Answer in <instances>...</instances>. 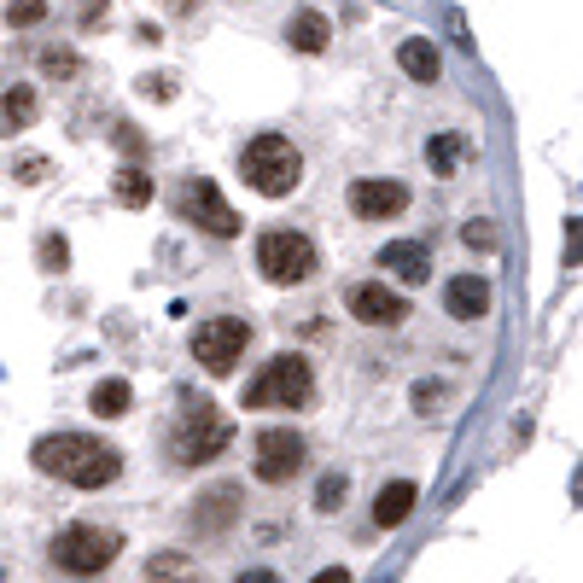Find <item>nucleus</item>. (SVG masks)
I'll return each mask as SVG.
<instances>
[{
	"instance_id": "nucleus-33",
	"label": "nucleus",
	"mask_w": 583,
	"mask_h": 583,
	"mask_svg": "<svg viewBox=\"0 0 583 583\" xmlns=\"http://www.w3.org/2000/svg\"><path fill=\"white\" fill-rule=\"evenodd\" d=\"M309 583H350V572H344V566H327V572H315Z\"/></svg>"
},
{
	"instance_id": "nucleus-17",
	"label": "nucleus",
	"mask_w": 583,
	"mask_h": 583,
	"mask_svg": "<svg viewBox=\"0 0 583 583\" xmlns=\"http://www.w3.org/2000/svg\"><path fill=\"white\" fill-rule=\"evenodd\" d=\"M234 514H240V490H234V484H216L205 502H199L193 525H199V531H222V525H234Z\"/></svg>"
},
{
	"instance_id": "nucleus-6",
	"label": "nucleus",
	"mask_w": 583,
	"mask_h": 583,
	"mask_svg": "<svg viewBox=\"0 0 583 583\" xmlns=\"http://www.w3.org/2000/svg\"><path fill=\"white\" fill-rule=\"evenodd\" d=\"M175 210H181V222L205 228V234H216V240H234V234H240V216H234V205L216 193L210 175H187L181 193H175Z\"/></svg>"
},
{
	"instance_id": "nucleus-34",
	"label": "nucleus",
	"mask_w": 583,
	"mask_h": 583,
	"mask_svg": "<svg viewBox=\"0 0 583 583\" xmlns=\"http://www.w3.org/2000/svg\"><path fill=\"white\" fill-rule=\"evenodd\" d=\"M234 583H280V578H275V572H240Z\"/></svg>"
},
{
	"instance_id": "nucleus-7",
	"label": "nucleus",
	"mask_w": 583,
	"mask_h": 583,
	"mask_svg": "<svg viewBox=\"0 0 583 583\" xmlns=\"http://www.w3.org/2000/svg\"><path fill=\"white\" fill-rule=\"evenodd\" d=\"M257 269H263V280H275V286H298V280L315 275V245L304 234H292V228H269L257 240Z\"/></svg>"
},
{
	"instance_id": "nucleus-22",
	"label": "nucleus",
	"mask_w": 583,
	"mask_h": 583,
	"mask_svg": "<svg viewBox=\"0 0 583 583\" xmlns=\"http://www.w3.org/2000/svg\"><path fill=\"white\" fill-rule=\"evenodd\" d=\"M344 490H350L344 473H321V484H315V508H321V514H333V508L344 502Z\"/></svg>"
},
{
	"instance_id": "nucleus-35",
	"label": "nucleus",
	"mask_w": 583,
	"mask_h": 583,
	"mask_svg": "<svg viewBox=\"0 0 583 583\" xmlns=\"http://www.w3.org/2000/svg\"><path fill=\"white\" fill-rule=\"evenodd\" d=\"M170 6H175V12H187V6H193V0H170Z\"/></svg>"
},
{
	"instance_id": "nucleus-12",
	"label": "nucleus",
	"mask_w": 583,
	"mask_h": 583,
	"mask_svg": "<svg viewBox=\"0 0 583 583\" xmlns=\"http://www.w3.org/2000/svg\"><path fill=\"white\" fill-rule=\"evenodd\" d=\"M379 269H391L403 286H420V280L432 275V251H426L420 240H391L385 251H379Z\"/></svg>"
},
{
	"instance_id": "nucleus-24",
	"label": "nucleus",
	"mask_w": 583,
	"mask_h": 583,
	"mask_svg": "<svg viewBox=\"0 0 583 583\" xmlns=\"http://www.w3.org/2000/svg\"><path fill=\"white\" fill-rule=\"evenodd\" d=\"M47 18V0H12V30H35Z\"/></svg>"
},
{
	"instance_id": "nucleus-9",
	"label": "nucleus",
	"mask_w": 583,
	"mask_h": 583,
	"mask_svg": "<svg viewBox=\"0 0 583 583\" xmlns=\"http://www.w3.org/2000/svg\"><path fill=\"white\" fill-rule=\"evenodd\" d=\"M304 438H298V432H292V426H263V432H257V461H251V467H257V479L263 484H292L298 479V473H304Z\"/></svg>"
},
{
	"instance_id": "nucleus-5",
	"label": "nucleus",
	"mask_w": 583,
	"mask_h": 583,
	"mask_svg": "<svg viewBox=\"0 0 583 583\" xmlns=\"http://www.w3.org/2000/svg\"><path fill=\"white\" fill-rule=\"evenodd\" d=\"M117 531H105V525H65L59 537H53V566H65L76 578H94L105 572L111 560H117Z\"/></svg>"
},
{
	"instance_id": "nucleus-16",
	"label": "nucleus",
	"mask_w": 583,
	"mask_h": 583,
	"mask_svg": "<svg viewBox=\"0 0 583 583\" xmlns=\"http://www.w3.org/2000/svg\"><path fill=\"white\" fill-rule=\"evenodd\" d=\"M467 152H473V140L467 135H432L426 140V164H432V175L438 181H449V175L467 164Z\"/></svg>"
},
{
	"instance_id": "nucleus-28",
	"label": "nucleus",
	"mask_w": 583,
	"mask_h": 583,
	"mask_svg": "<svg viewBox=\"0 0 583 583\" xmlns=\"http://www.w3.org/2000/svg\"><path fill=\"white\" fill-rule=\"evenodd\" d=\"M438 397H444V385H432V379H420V385H414V409H420V414H432Z\"/></svg>"
},
{
	"instance_id": "nucleus-20",
	"label": "nucleus",
	"mask_w": 583,
	"mask_h": 583,
	"mask_svg": "<svg viewBox=\"0 0 583 583\" xmlns=\"http://www.w3.org/2000/svg\"><path fill=\"white\" fill-rule=\"evenodd\" d=\"M129 403H135V391H129V379H100V385H94V414H105V420H117V414H129Z\"/></svg>"
},
{
	"instance_id": "nucleus-30",
	"label": "nucleus",
	"mask_w": 583,
	"mask_h": 583,
	"mask_svg": "<svg viewBox=\"0 0 583 583\" xmlns=\"http://www.w3.org/2000/svg\"><path fill=\"white\" fill-rule=\"evenodd\" d=\"M140 94H152V100H170L175 88H170V76H146V82H140Z\"/></svg>"
},
{
	"instance_id": "nucleus-21",
	"label": "nucleus",
	"mask_w": 583,
	"mask_h": 583,
	"mask_svg": "<svg viewBox=\"0 0 583 583\" xmlns=\"http://www.w3.org/2000/svg\"><path fill=\"white\" fill-rule=\"evenodd\" d=\"M0 123H6V135H12V129H30L35 123V88H12V94L0 100Z\"/></svg>"
},
{
	"instance_id": "nucleus-31",
	"label": "nucleus",
	"mask_w": 583,
	"mask_h": 583,
	"mask_svg": "<svg viewBox=\"0 0 583 583\" xmlns=\"http://www.w3.org/2000/svg\"><path fill=\"white\" fill-rule=\"evenodd\" d=\"M18 181H47V158H24L18 164Z\"/></svg>"
},
{
	"instance_id": "nucleus-29",
	"label": "nucleus",
	"mask_w": 583,
	"mask_h": 583,
	"mask_svg": "<svg viewBox=\"0 0 583 583\" xmlns=\"http://www.w3.org/2000/svg\"><path fill=\"white\" fill-rule=\"evenodd\" d=\"M158 578H187V560H181V554L158 560V566H152V583H158Z\"/></svg>"
},
{
	"instance_id": "nucleus-11",
	"label": "nucleus",
	"mask_w": 583,
	"mask_h": 583,
	"mask_svg": "<svg viewBox=\"0 0 583 583\" xmlns=\"http://www.w3.org/2000/svg\"><path fill=\"white\" fill-rule=\"evenodd\" d=\"M350 210H356L362 222H391V216L409 210V187H403V181H356V187H350Z\"/></svg>"
},
{
	"instance_id": "nucleus-19",
	"label": "nucleus",
	"mask_w": 583,
	"mask_h": 583,
	"mask_svg": "<svg viewBox=\"0 0 583 583\" xmlns=\"http://www.w3.org/2000/svg\"><path fill=\"white\" fill-rule=\"evenodd\" d=\"M111 193H117V205H129V210L152 205V175L140 170V164H123L117 181H111Z\"/></svg>"
},
{
	"instance_id": "nucleus-18",
	"label": "nucleus",
	"mask_w": 583,
	"mask_h": 583,
	"mask_svg": "<svg viewBox=\"0 0 583 583\" xmlns=\"http://www.w3.org/2000/svg\"><path fill=\"white\" fill-rule=\"evenodd\" d=\"M397 65L409 70L414 82H438V70H444V59H438V47H432V41H420V35H409V41L397 47Z\"/></svg>"
},
{
	"instance_id": "nucleus-3",
	"label": "nucleus",
	"mask_w": 583,
	"mask_h": 583,
	"mask_svg": "<svg viewBox=\"0 0 583 583\" xmlns=\"http://www.w3.org/2000/svg\"><path fill=\"white\" fill-rule=\"evenodd\" d=\"M234 444V420L216 409V403H187L181 420H175V455L187 461V467H199V461H216L222 449Z\"/></svg>"
},
{
	"instance_id": "nucleus-25",
	"label": "nucleus",
	"mask_w": 583,
	"mask_h": 583,
	"mask_svg": "<svg viewBox=\"0 0 583 583\" xmlns=\"http://www.w3.org/2000/svg\"><path fill=\"white\" fill-rule=\"evenodd\" d=\"M41 70H47V76H76V53H70V47H47V53H41Z\"/></svg>"
},
{
	"instance_id": "nucleus-27",
	"label": "nucleus",
	"mask_w": 583,
	"mask_h": 583,
	"mask_svg": "<svg viewBox=\"0 0 583 583\" xmlns=\"http://www.w3.org/2000/svg\"><path fill=\"white\" fill-rule=\"evenodd\" d=\"M117 146H123L129 158H140V152H146V135H140L135 123H117Z\"/></svg>"
},
{
	"instance_id": "nucleus-23",
	"label": "nucleus",
	"mask_w": 583,
	"mask_h": 583,
	"mask_svg": "<svg viewBox=\"0 0 583 583\" xmlns=\"http://www.w3.org/2000/svg\"><path fill=\"white\" fill-rule=\"evenodd\" d=\"M35 257H41V269H65V263H70V245L59 240V234H41Z\"/></svg>"
},
{
	"instance_id": "nucleus-2",
	"label": "nucleus",
	"mask_w": 583,
	"mask_h": 583,
	"mask_svg": "<svg viewBox=\"0 0 583 583\" xmlns=\"http://www.w3.org/2000/svg\"><path fill=\"white\" fill-rule=\"evenodd\" d=\"M240 175H245V187H257L263 199H286L304 181V152L286 135H257L240 152Z\"/></svg>"
},
{
	"instance_id": "nucleus-8",
	"label": "nucleus",
	"mask_w": 583,
	"mask_h": 583,
	"mask_svg": "<svg viewBox=\"0 0 583 583\" xmlns=\"http://www.w3.org/2000/svg\"><path fill=\"white\" fill-rule=\"evenodd\" d=\"M245 344H251V321H240V315H210V321L193 327V356L210 374H228L245 356Z\"/></svg>"
},
{
	"instance_id": "nucleus-14",
	"label": "nucleus",
	"mask_w": 583,
	"mask_h": 583,
	"mask_svg": "<svg viewBox=\"0 0 583 583\" xmlns=\"http://www.w3.org/2000/svg\"><path fill=\"white\" fill-rule=\"evenodd\" d=\"M444 304L455 321H479L484 309H490V286H484L479 275H455L449 280V292H444Z\"/></svg>"
},
{
	"instance_id": "nucleus-4",
	"label": "nucleus",
	"mask_w": 583,
	"mask_h": 583,
	"mask_svg": "<svg viewBox=\"0 0 583 583\" xmlns=\"http://www.w3.org/2000/svg\"><path fill=\"white\" fill-rule=\"evenodd\" d=\"M309 397H315V379H309L304 356H275L245 385V409H304Z\"/></svg>"
},
{
	"instance_id": "nucleus-10",
	"label": "nucleus",
	"mask_w": 583,
	"mask_h": 583,
	"mask_svg": "<svg viewBox=\"0 0 583 583\" xmlns=\"http://www.w3.org/2000/svg\"><path fill=\"white\" fill-rule=\"evenodd\" d=\"M350 315L356 321H368V327H397L409 304H403V292H391L385 280H362V286H350Z\"/></svg>"
},
{
	"instance_id": "nucleus-13",
	"label": "nucleus",
	"mask_w": 583,
	"mask_h": 583,
	"mask_svg": "<svg viewBox=\"0 0 583 583\" xmlns=\"http://www.w3.org/2000/svg\"><path fill=\"white\" fill-rule=\"evenodd\" d=\"M414 502H420V490H414L409 479L379 484V496H374V519L385 525V531H397V525H403V519L414 514Z\"/></svg>"
},
{
	"instance_id": "nucleus-32",
	"label": "nucleus",
	"mask_w": 583,
	"mask_h": 583,
	"mask_svg": "<svg viewBox=\"0 0 583 583\" xmlns=\"http://www.w3.org/2000/svg\"><path fill=\"white\" fill-rule=\"evenodd\" d=\"M76 18H82V24H100V18H105V0H82V6H76Z\"/></svg>"
},
{
	"instance_id": "nucleus-1",
	"label": "nucleus",
	"mask_w": 583,
	"mask_h": 583,
	"mask_svg": "<svg viewBox=\"0 0 583 583\" xmlns=\"http://www.w3.org/2000/svg\"><path fill=\"white\" fill-rule=\"evenodd\" d=\"M35 467L76 484V490H100V484H111L123 473V455L111 444H100V438H88V432H53V438L35 444Z\"/></svg>"
},
{
	"instance_id": "nucleus-26",
	"label": "nucleus",
	"mask_w": 583,
	"mask_h": 583,
	"mask_svg": "<svg viewBox=\"0 0 583 583\" xmlns=\"http://www.w3.org/2000/svg\"><path fill=\"white\" fill-rule=\"evenodd\" d=\"M461 240L473 245V251H496V228H490V222H484V216H473V222H467V228H461Z\"/></svg>"
},
{
	"instance_id": "nucleus-15",
	"label": "nucleus",
	"mask_w": 583,
	"mask_h": 583,
	"mask_svg": "<svg viewBox=\"0 0 583 583\" xmlns=\"http://www.w3.org/2000/svg\"><path fill=\"white\" fill-rule=\"evenodd\" d=\"M286 41H292L298 53H327V41H333V24H327L315 6H304V12H292V18H286Z\"/></svg>"
}]
</instances>
